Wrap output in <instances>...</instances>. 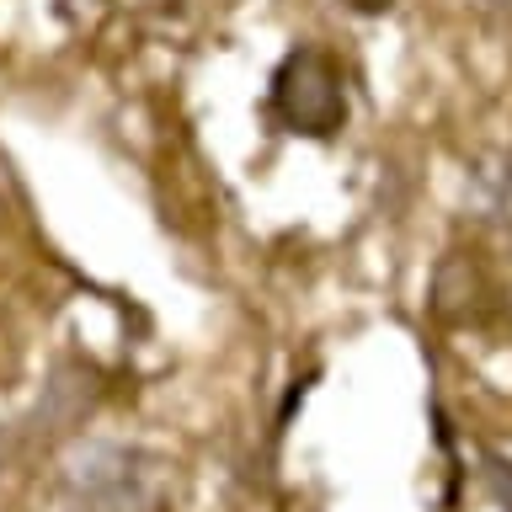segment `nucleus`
Returning <instances> with one entry per match:
<instances>
[{
	"label": "nucleus",
	"instance_id": "obj_1",
	"mask_svg": "<svg viewBox=\"0 0 512 512\" xmlns=\"http://www.w3.org/2000/svg\"><path fill=\"white\" fill-rule=\"evenodd\" d=\"M176 464L144 443L80 438L59 464L64 512H171Z\"/></svg>",
	"mask_w": 512,
	"mask_h": 512
},
{
	"label": "nucleus",
	"instance_id": "obj_2",
	"mask_svg": "<svg viewBox=\"0 0 512 512\" xmlns=\"http://www.w3.org/2000/svg\"><path fill=\"white\" fill-rule=\"evenodd\" d=\"M262 112H267V123L288 139L331 144L352 118L347 64L336 59L326 43H294L278 64H272Z\"/></svg>",
	"mask_w": 512,
	"mask_h": 512
},
{
	"label": "nucleus",
	"instance_id": "obj_3",
	"mask_svg": "<svg viewBox=\"0 0 512 512\" xmlns=\"http://www.w3.org/2000/svg\"><path fill=\"white\" fill-rule=\"evenodd\" d=\"M427 315L432 326L459 331V336L464 331L496 336L512 326V288L480 240H448L443 246L427 283Z\"/></svg>",
	"mask_w": 512,
	"mask_h": 512
},
{
	"label": "nucleus",
	"instance_id": "obj_4",
	"mask_svg": "<svg viewBox=\"0 0 512 512\" xmlns=\"http://www.w3.org/2000/svg\"><path fill=\"white\" fill-rule=\"evenodd\" d=\"M107 395V379L102 368L86 363V358H59L54 368H48V384L43 395L32 400V411L16 422V448L22 454H48V448L70 443L80 427H86V416L102 406Z\"/></svg>",
	"mask_w": 512,
	"mask_h": 512
},
{
	"label": "nucleus",
	"instance_id": "obj_5",
	"mask_svg": "<svg viewBox=\"0 0 512 512\" xmlns=\"http://www.w3.org/2000/svg\"><path fill=\"white\" fill-rule=\"evenodd\" d=\"M470 214L496 235H512V144L475 155L470 166Z\"/></svg>",
	"mask_w": 512,
	"mask_h": 512
},
{
	"label": "nucleus",
	"instance_id": "obj_6",
	"mask_svg": "<svg viewBox=\"0 0 512 512\" xmlns=\"http://www.w3.org/2000/svg\"><path fill=\"white\" fill-rule=\"evenodd\" d=\"M480 491L491 496L496 512H512V454H502V448H480Z\"/></svg>",
	"mask_w": 512,
	"mask_h": 512
},
{
	"label": "nucleus",
	"instance_id": "obj_7",
	"mask_svg": "<svg viewBox=\"0 0 512 512\" xmlns=\"http://www.w3.org/2000/svg\"><path fill=\"white\" fill-rule=\"evenodd\" d=\"M342 11H352V16H390L400 0H336Z\"/></svg>",
	"mask_w": 512,
	"mask_h": 512
},
{
	"label": "nucleus",
	"instance_id": "obj_8",
	"mask_svg": "<svg viewBox=\"0 0 512 512\" xmlns=\"http://www.w3.org/2000/svg\"><path fill=\"white\" fill-rule=\"evenodd\" d=\"M486 11H491L502 27H512V0H486Z\"/></svg>",
	"mask_w": 512,
	"mask_h": 512
}]
</instances>
